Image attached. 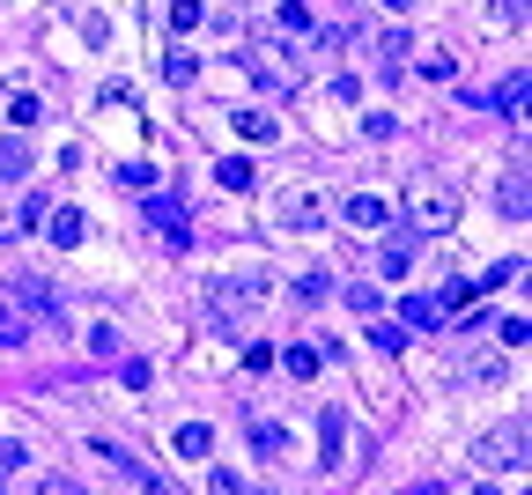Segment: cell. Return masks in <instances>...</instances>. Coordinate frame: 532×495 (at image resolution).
<instances>
[{"mask_svg":"<svg viewBox=\"0 0 532 495\" xmlns=\"http://www.w3.org/2000/svg\"><path fill=\"white\" fill-rule=\"evenodd\" d=\"M407 222L422 237H444L451 222H459V185H451V178H414L407 185Z\"/></svg>","mask_w":532,"mask_h":495,"instance_id":"cell-1","label":"cell"},{"mask_svg":"<svg viewBox=\"0 0 532 495\" xmlns=\"http://www.w3.org/2000/svg\"><path fill=\"white\" fill-rule=\"evenodd\" d=\"M266 296V274H230V281H207V318H215V333H244V318H252V303Z\"/></svg>","mask_w":532,"mask_h":495,"instance_id":"cell-2","label":"cell"},{"mask_svg":"<svg viewBox=\"0 0 532 495\" xmlns=\"http://www.w3.org/2000/svg\"><path fill=\"white\" fill-rule=\"evenodd\" d=\"M473 466L481 473H525V414H510V422H496L473 444Z\"/></svg>","mask_w":532,"mask_h":495,"instance_id":"cell-3","label":"cell"},{"mask_svg":"<svg viewBox=\"0 0 532 495\" xmlns=\"http://www.w3.org/2000/svg\"><path fill=\"white\" fill-rule=\"evenodd\" d=\"M274 222H281V230H296V237H311V230H326V222H333V200L326 193H281L274 200Z\"/></svg>","mask_w":532,"mask_h":495,"instance_id":"cell-4","label":"cell"},{"mask_svg":"<svg viewBox=\"0 0 532 495\" xmlns=\"http://www.w3.org/2000/svg\"><path fill=\"white\" fill-rule=\"evenodd\" d=\"M244 67H252V82H259V89H296V52H289V45H259V52H244Z\"/></svg>","mask_w":532,"mask_h":495,"instance_id":"cell-5","label":"cell"},{"mask_svg":"<svg viewBox=\"0 0 532 495\" xmlns=\"http://www.w3.org/2000/svg\"><path fill=\"white\" fill-rule=\"evenodd\" d=\"M148 230H163L170 252H185V244H193V230H185V207L170 200V193H148Z\"/></svg>","mask_w":532,"mask_h":495,"instance_id":"cell-6","label":"cell"},{"mask_svg":"<svg viewBox=\"0 0 532 495\" xmlns=\"http://www.w3.org/2000/svg\"><path fill=\"white\" fill-rule=\"evenodd\" d=\"M45 237L60 244V252H74V244L89 237V215H82V207H52V215H45Z\"/></svg>","mask_w":532,"mask_h":495,"instance_id":"cell-7","label":"cell"},{"mask_svg":"<svg viewBox=\"0 0 532 495\" xmlns=\"http://www.w3.org/2000/svg\"><path fill=\"white\" fill-rule=\"evenodd\" d=\"M340 215H348V222H355V230H385V222H392V207H385V200H377V193H355L348 207H340Z\"/></svg>","mask_w":532,"mask_h":495,"instance_id":"cell-8","label":"cell"},{"mask_svg":"<svg viewBox=\"0 0 532 495\" xmlns=\"http://www.w3.org/2000/svg\"><path fill=\"white\" fill-rule=\"evenodd\" d=\"M496 207L525 222V207H532V193H525V170H503V178H496Z\"/></svg>","mask_w":532,"mask_h":495,"instance_id":"cell-9","label":"cell"},{"mask_svg":"<svg viewBox=\"0 0 532 495\" xmlns=\"http://www.w3.org/2000/svg\"><path fill=\"white\" fill-rule=\"evenodd\" d=\"M215 185H222V193H252V185H259V170L244 163V156H222V163H215Z\"/></svg>","mask_w":532,"mask_h":495,"instance_id":"cell-10","label":"cell"},{"mask_svg":"<svg viewBox=\"0 0 532 495\" xmlns=\"http://www.w3.org/2000/svg\"><path fill=\"white\" fill-rule=\"evenodd\" d=\"M23 178H30V148L8 133V141H0V185H23Z\"/></svg>","mask_w":532,"mask_h":495,"instance_id":"cell-11","label":"cell"},{"mask_svg":"<svg viewBox=\"0 0 532 495\" xmlns=\"http://www.w3.org/2000/svg\"><path fill=\"white\" fill-rule=\"evenodd\" d=\"M281 370H289V377H318V370H326V348H311V340H296V348L281 355Z\"/></svg>","mask_w":532,"mask_h":495,"instance_id":"cell-12","label":"cell"},{"mask_svg":"<svg viewBox=\"0 0 532 495\" xmlns=\"http://www.w3.org/2000/svg\"><path fill=\"white\" fill-rule=\"evenodd\" d=\"M230 126H237V133H244V141H252V148H259V141H274V119H266L259 104H244V111H230Z\"/></svg>","mask_w":532,"mask_h":495,"instance_id":"cell-13","label":"cell"},{"mask_svg":"<svg viewBox=\"0 0 532 495\" xmlns=\"http://www.w3.org/2000/svg\"><path fill=\"white\" fill-rule=\"evenodd\" d=\"M163 15H170V30H178V37H193V30L207 23V0H170Z\"/></svg>","mask_w":532,"mask_h":495,"instance_id":"cell-14","label":"cell"},{"mask_svg":"<svg viewBox=\"0 0 532 495\" xmlns=\"http://www.w3.org/2000/svg\"><path fill=\"white\" fill-rule=\"evenodd\" d=\"M163 74H170L178 89H193V82H200V60H193L185 45H170V52H163Z\"/></svg>","mask_w":532,"mask_h":495,"instance_id":"cell-15","label":"cell"},{"mask_svg":"<svg viewBox=\"0 0 532 495\" xmlns=\"http://www.w3.org/2000/svg\"><path fill=\"white\" fill-rule=\"evenodd\" d=\"M252 444H259V459H289V429L281 422H252Z\"/></svg>","mask_w":532,"mask_h":495,"instance_id":"cell-16","label":"cell"},{"mask_svg":"<svg viewBox=\"0 0 532 495\" xmlns=\"http://www.w3.org/2000/svg\"><path fill=\"white\" fill-rule=\"evenodd\" d=\"M370 348H377V355H407V326H392V318H370Z\"/></svg>","mask_w":532,"mask_h":495,"instance_id":"cell-17","label":"cell"},{"mask_svg":"<svg viewBox=\"0 0 532 495\" xmlns=\"http://www.w3.org/2000/svg\"><path fill=\"white\" fill-rule=\"evenodd\" d=\"M377 266H385V274L399 281V274L414 266V244H407V237H385V244H377Z\"/></svg>","mask_w":532,"mask_h":495,"instance_id":"cell-18","label":"cell"},{"mask_svg":"<svg viewBox=\"0 0 532 495\" xmlns=\"http://www.w3.org/2000/svg\"><path fill=\"white\" fill-rule=\"evenodd\" d=\"M444 326V311H436V296H407V333H429Z\"/></svg>","mask_w":532,"mask_h":495,"instance_id":"cell-19","label":"cell"},{"mask_svg":"<svg viewBox=\"0 0 532 495\" xmlns=\"http://www.w3.org/2000/svg\"><path fill=\"white\" fill-rule=\"evenodd\" d=\"M178 451H185V459H207V451H215V429H207V422H185V429H178Z\"/></svg>","mask_w":532,"mask_h":495,"instance_id":"cell-20","label":"cell"},{"mask_svg":"<svg viewBox=\"0 0 532 495\" xmlns=\"http://www.w3.org/2000/svg\"><path fill=\"white\" fill-rule=\"evenodd\" d=\"M318 451H326V466H340V451H348V429H340V414L318 422Z\"/></svg>","mask_w":532,"mask_h":495,"instance_id":"cell-21","label":"cell"},{"mask_svg":"<svg viewBox=\"0 0 532 495\" xmlns=\"http://www.w3.org/2000/svg\"><path fill=\"white\" fill-rule=\"evenodd\" d=\"M15 296H23V311H37V318H52L60 303H52V289L45 281H15Z\"/></svg>","mask_w":532,"mask_h":495,"instance_id":"cell-22","label":"cell"},{"mask_svg":"<svg viewBox=\"0 0 532 495\" xmlns=\"http://www.w3.org/2000/svg\"><path fill=\"white\" fill-rule=\"evenodd\" d=\"M407 52H414V37L399 30V23H392L385 37H377V60H385V67H399V60H407Z\"/></svg>","mask_w":532,"mask_h":495,"instance_id":"cell-23","label":"cell"},{"mask_svg":"<svg viewBox=\"0 0 532 495\" xmlns=\"http://www.w3.org/2000/svg\"><path fill=\"white\" fill-rule=\"evenodd\" d=\"M473 296H481V289H473V281H444V289H436V311L451 318V311H466Z\"/></svg>","mask_w":532,"mask_h":495,"instance_id":"cell-24","label":"cell"},{"mask_svg":"<svg viewBox=\"0 0 532 495\" xmlns=\"http://www.w3.org/2000/svg\"><path fill=\"white\" fill-rule=\"evenodd\" d=\"M518 274H525V259H496V266H488L481 281H473V289H510V281H518Z\"/></svg>","mask_w":532,"mask_h":495,"instance_id":"cell-25","label":"cell"},{"mask_svg":"<svg viewBox=\"0 0 532 495\" xmlns=\"http://www.w3.org/2000/svg\"><path fill=\"white\" fill-rule=\"evenodd\" d=\"M340 296H348V311H363V318H377V311H385V296H377L370 281H355V289H340Z\"/></svg>","mask_w":532,"mask_h":495,"instance_id":"cell-26","label":"cell"},{"mask_svg":"<svg viewBox=\"0 0 532 495\" xmlns=\"http://www.w3.org/2000/svg\"><path fill=\"white\" fill-rule=\"evenodd\" d=\"M37 119H45V104H37V97H8V126H15V133L37 126Z\"/></svg>","mask_w":532,"mask_h":495,"instance_id":"cell-27","label":"cell"},{"mask_svg":"<svg viewBox=\"0 0 532 495\" xmlns=\"http://www.w3.org/2000/svg\"><path fill=\"white\" fill-rule=\"evenodd\" d=\"M119 185H126V193H156V163H126Z\"/></svg>","mask_w":532,"mask_h":495,"instance_id":"cell-28","label":"cell"},{"mask_svg":"<svg viewBox=\"0 0 532 495\" xmlns=\"http://www.w3.org/2000/svg\"><path fill=\"white\" fill-rule=\"evenodd\" d=\"M488 23H503V30H525V0H488Z\"/></svg>","mask_w":532,"mask_h":495,"instance_id":"cell-29","label":"cell"},{"mask_svg":"<svg viewBox=\"0 0 532 495\" xmlns=\"http://www.w3.org/2000/svg\"><path fill=\"white\" fill-rule=\"evenodd\" d=\"M274 15H281V30H311V8H303V0H281Z\"/></svg>","mask_w":532,"mask_h":495,"instance_id":"cell-30","label":"cell"},{"mask_svg":"<svg viewBox=\"0 0 532 495\" xmlns=\"http://www.w3.org/2000/svg\"><path fill=\"white\" fill-rule=\"evenodd\" d=\"M326 289H333L326 274H303V281H296V303H326Z\"/></svg>","mask_w":532,"mask_h":495,"instance_id":"cell-31","label":"cell"},{"mask_svg":"<svg viewBox=\"0 0 532 495\" xmlns=\"http://www.w3.org/2000/svg\"><path fill=\"white\" fill-rule=\"evenodd\" d=\"M451 67H459L451 52H422V74H429V82H451Z\"/></svg>","mask_w":532,"mask_h":495,"instance_id":"cell-32","label":"cell"},{"mask_svg":"<svg viewBox=\"0 0 532 495\" xmlns=\"http://www.w3.org/2000/svg\"><path fill=\"white\" fill-rule=\"evenodd\" d=\"M496 104H503V111H525V74H510V82L496 89Z\"/></svg>","mask_w":532,"mask_h":495,"instance_id":"cell-33","label":"cell"},{"mask_svg":"<svg viewBox=\"0 0 532 495\" xmlns=\"http://www.w3.org/2000/svg\"><path fill=\"white\" fill-rule=\"evenodd\" d=\"M392 126H399L392 111H363V133H370V141H392Z\"/></svg>","mask_w":532,"mask_h":495,"instance_id":"cell-34","label":"cell"},{"mask_svg":"<svg viewBox=\"0 0 532 495\" xmlns=\"http://www.w3.org/2000/svg\"><path fill=\"white\" fill-rule=\"evenodd\" d=\"M119 377H126V385H133V392H148V377H156V370H148V363H141V355H126V363H119Z\"/></svg>","mask_w":532,"mask_h":495,"instance_id":"cell-35","label":"cell"},{"mask_svg":"<svg viewBox=\"0 0 532 495\" xmlns=\"http://www.w3.org/2000/svg\"><path fill=\"white\" fill-rule=\"evenodd\" d=\"M496 340H503V348H525V340H532V326H525V318H503V326H496Z\"/></svg>","mask_w":532,"mask_h":495,"instance_id":"cell-36","label":"cell"},{"mask_svg":"<svg viewBox=\"0 0 532 495\" xmlns=\"http://www.w3.org/2000/svg\"><path fill=\"white\" fill-rule=\"evenodd\" d=\"M45 495H82V481H67V473H52V481H45Z\"/></svg>","mask_w":532,"mask_h":495,"instance_id":"cell-37","label":"cell"},{"mask_svg":"<svg viewBox=\"0 0 532 495\" xmlns=\"http://www.w3.org/2000/svg\"><path fill=\"white\" fill-rule=\"evenodd\" d=\"M414 495H444V481H414Z\"/></svg>","mask_w":532,"mask_h":495,"instance_id":"cell-38","label":"cell"},{"mask_svg":"<svg viewBox=\"0 0 532 495\" xmlns=\"http://www.w3.org/2000/svg\"><path fill=\"white\" fill-rule=\"evenodd\" d=\"M473 495H503V481H481V488H473Z\"/></svg>","mask_w":532,"mask_h":495,"instance_id":"cell-39","label":"cell"},{"mask_svg":"<svg viewBox=\"0 0 532 495\" xmlns=\"http://www.w3.org/2000/svg\"><path fill=\"white\" fill-rule=\"evenodd\" d=\"M385 8H392V15H407V8H414V0H385Z\"/></svg>","mask_w":532,"mask_h":495,"instance_id":"cell-40","label":"cell"}]
</instances>
